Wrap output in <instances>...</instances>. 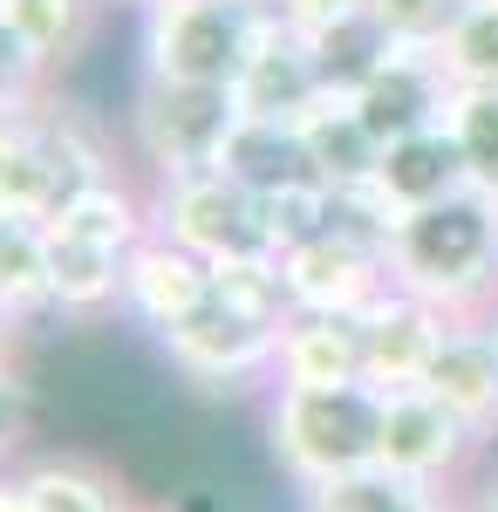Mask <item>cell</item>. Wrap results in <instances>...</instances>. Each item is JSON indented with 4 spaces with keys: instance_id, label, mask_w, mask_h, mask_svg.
I'll use <instances>...</instances> for the list:
<instances>
[{
    "instance_id": "obj_33",
    "label": "cell",
    "mask_w": 498,
    "mask_h": 512,
    "mask_svg": "<svg viewBox=\"0 0 498 512\" xmlns=\"http://www.w3.org/2000/svg\"><path fill=\"white\" fill-rule=\"evenodd\" d=\"M239 7H253V14H280V0H239Z\"/></svg>"
},
{
    "instance_id": "obj_26",
    "label": "cell",
    "mask_w": 498,
    "mask_h": 512,
    "mask_svg": "<svg viewBox=\"0 0 498 512\" xmlns=\"http://www.w3.org/2000/svg\"><path fill=\"white\" fill-rule=\"evenodd\" d=\"M48 96H55V69L35 55V41L0 14V110H35Z\"/></svg>"
},
{
    "instance_id": "obj_8",
    "label": "cell",
    "mask_w": 498,
    "mask_h": 512,
    "mask_svg": "<svg viewBox=\"0 0 498 512\" xmlns=\"http://www.w3.org/2000/svg\"><path fill=\"white\" fill-rule=\"evenodd\" d=\"M485 444H492V437H478L444 396H430V390L383 396V465L389 472L423 478V485H451V492H458Z\"/></svg>"
},
{
    "instance_id": "obj_17",
    "label": "cell",
    "mask_w": 498,
    "mask_h": 512,
    "mask_svg": "<svg viewBox=\"0 0 498 512\" xmlns=\"http://www.w3.org/2000/svg\"><path fill=\"white\" fill-rule=\"evenodd\" d=\"M301 144L307 164L328 192H369L376 185V164H383V144L369 137V123L355 117L348 96H328L314 117H301Z\"/></svg>"
},
{
    "instance_id": "obj_3",
    "label": "cell",
    "mask_w": 498,
    "mask_h": 512,
    "mask_svg": "<svg viewBox=\"0 0 498 512\" xmlns=\"http://www.w3.org/2000/svg\"><path fill=\"white\" fill-rule=\"evenodd\" d=\"M232 130H239V96L232 89L137 76L130 110H123V158L144 185H164V178L226 164Z\"/></svg>"
},
{
    "instance_id": "obj_6",
    "label": "cell",
    "mask_w": 498,
    "mask_h": 512,
    "mask_svg": "<svg viewBox=\"0 0 498 512\" xmlns=\"http://www.w3.org/2000/svg\"><path fill=\"white\" fill-rule=\"evenodd\" d=\"M151 233L192 246L205 267H232V260H273V226H267V198L253 185H239L226 164L212 171H185L151 185Z\"/></svg>"
},
{
    "instance_id": "obj_32",
    "label": "cell",
    "mask_w": 498,
    "mask_h": 512,
    "mask_svg": "<svg viewBox=\"0 0 498 512\" xmlns=\"http://www.w3.org/2000/svg\"><path fill=\"white\" fill-rule=\"evenodd\" d=\"M14 342H21V328H14V321L0 315V362H7V355H14Z\"/></svg>"
},
{
    "instance_id": "obj_22",
    "label": "cell",
    "mask_w": 498,
    "mask_h": 512,
    "mask_svg": "<svg viewBox=\"0 0 498 512\" xmlns=\"http://www.w3.org/2000/svg\"><path fill=\"white\" fill-rule=\"evenodd\" d=\"M0 14L35 41V55L62 76V69H76L82 55H89L110 0H0Z\"/></svg>"
},
{
    "instance_id": "obj_25",
    "label": "cell",
    "mask_w": 498,
    "mask_h": 512,
    "mask_svg": "<svg viewBox=\"0 0 498 512\" xmlns=\"http://www.w3.org/2000/svg\"><path fill=\"white\" fill-rule=\"evenodd\" d=\"M437 62L451 69L458 89H498V0H471L458 28L444 35Z\"/></svg>"
},
{
    "instance_id": "obj_34",
    "label": "cell",
    "mask_w": 498,
    "mask_h": 512,
    "mask_svg": "<svg viewBox=\"0 0 498 512\" xmlns=\"http://www.w3.org/2000/svg\"><path fill=\"white\" fill-rule=\"evenodd\" d=\"M110 7H130V14H144V7H151V0H110Z\"/></svg>"
},
{
    "instance_id": "obj_13",
    "label": "cell",
    "mask_w": 498,
    "mask_h": 512,
    "mask_svg": "<svg viewBox=\"0 0 498 512\" xmlns=\"http://www.w3.org/2000/svg\"><path fill=\"white\" fill-rule=\"evenodd\" d=\"M273 383H280V390H342V383H369L362 315H314V308H294V315L280 321Z\"/></svg>"
},
{
    "instance_id": "obj_2",
    "label": "cell",
    "mask_w": 498,
    "mask_h": 512,
    "mask_svg": "<svg viewBox=\"0 0 498 512\" xmlns=\"http://www.w3.org/2000/svg\"><path fill=\"white\" fill-rule=\"evenodd\" d=\"M260 431L280 478L294 492H314L328 478L383 465V390L342 383V390H280L260 396Z\"/></svg>"
},
{
    "instance_id": "obj_27",
    "label": "cell",
    "mask_w": 498,
    "mask_h": 512,
    "mask_svg": "<svg viewBox=\"0 0 498 512\" xmlns=\"http://www.w3.org/2000/svg\"><path fill=\"white\" fill-rule=\"evenodd\" d=\"M471 0H369V14L383 21V35L396 48H444V35L458 28V14Z\"/></svg>"
},
{
    "instance_id": "obj_16",
    "label": "cell",
    "mask_w": 498,
    "mask_h": 512,
    "mask_svg": "<svg viewBox=\"0 0 498 512\" xmlns=\"http://www.w3.org/2000/svg\"><path fill=\"white\" fill-rule=\"evenodd\" d=\"M123 260L103 239L48 226V267H55V315L62 321H103L123 308Z\"/></svg>"
},
{
    "instance_id": "obj_20",
    "label": "cell",
    "mask_w": 498,
    "mask_h": 512,
    "mask_svg": "<svg viewBox=\"0 0 498 512\" xmlns=\"http://www.w3.org/2000/svg\"><path fill=\"white\" fill-rule=\"evenodd\" d=\"M0 315L21 335L55 315V267L41 219H0Z\"/></svg>"
},
{
    "instance_id": "obj_30",
    "label": "cell",
    "mask_w": 498,
    "mask_h": 512,
    "mask_svg": "<svg viewBox=\"0 0 498 512\" xmlns=\"http://www.w3.org/2000/svg\"><path fill=\"white\" fill-rule=\"evenodd\" d=\"M0 512H35L28 485H21V465H14V472H0Z\"/></svg>"
},
{
    "instance_id": "obj_7",
    "label": "cell",
    "mask_w": 498,
    "mask_h": 512,
    "mask_svg": "<svg viewBox=\"0 0 498 512\" xmlns=\"http://www.w3.org/2000/svg\"><path fill=\"white\" fill-rule=\"evenodd\" d=\"M280 280H287V301L294 308H314V315H369L389 294V246L369 233H348V226H328V233L301 239L280 253Z\"/></svg>"
},
{
    "instance_id": "obj_10",
    "label": "cell",
    "mask_w": 498,
    "mask_h": 512,
    "mask_svg": "<svg viewBox=\"0 0 498 512\" xmlns=\"http://www.w3.org/2000/svg\"><path fill=\"white\" fill-rule=\"evenodd\" d=\"M205 294H212V267L198 260L192 246H178V239H164V233H144L130 246V260H123V308L116 315L130 321V328H144L151 342H164Z\"/></svg>"
},
{
    "instance_id": "obj_4",
    "label": "cell",
    "mask_w": 498,
    "mask_h": 512,
    "mask_svg": "<svg viewBox=\"0 0 498 512\" xmlns=\"http://www.w3.org/2000/svg\"><path fill=\"white\" fill-rule=\"evenodd\" d=\"M164 362L185 390L212 396V403H246V396L273 390V355H280V321L232 301V294H205L192 315L178 321L164 342Z\"/></svg>"
},
{
    "instance_id": "obj_5",
    "label": "cell",
    "mask_w": 498,
    "mask_h": 512,
    "mask_svg": "<svg viewBox=\"0 0 498 512\" xmlns=\"http://www.w3.org/2000/svg\"><path fill=\"white\" fill-rule=\"evenodd\" d=\"M267 21L273 14H253L239 0H151L137 14V76L232 89Z\"/></svg>"
},
{
    "instance_id": "obj_35",
    "label": "cell",
    "mask_w": 498,
    "mask_h": 512,
    "mask_svg": "<svg viewBox=\"0 0 498 512\" xmlns=\"http://www.w3.org/2000/svg\"><path fill=\"white\" fill-rule=\"evenodd\" d=\"M137 512H171V506H137Z\"/></svg>"
},
{
    "instance_id": "obj_21",
    "label": "cell",
    "mask_w": 498,
    "mask_h": 512,
    "mask_svg": "<svg viewBox=\"0 0 498 512\" xmlns=\"http://www.w3.org/2000/svg\"><path fill=\"white\" fill-rule=\"evenodd\" d=\"M226 171L239 178V185H253L260 198H280V192H294V185H314L301 123H267V117H239L232 151H226Z\"/></svg>"
},
{
    "instance_id": "obj_24",
    "label": "cell",
    "mask_w": 498,
    "mask_h": 512,
    "mask_svg": "<svg viewBox=\"0 0 498 512\" xmlns=\"http://www.w3.org/2000/svg\"><path fill=\"white\" fill-rule=\"evenodd\" d=\"M444 130H451V144H458L464 171H471V192L498 198V89H458Z\"/></svg>"
},
{
    "instance_id": "obj_23",
    "label": "cell",
    "mask_w": 498,
    "mask_h": 512,
    "mask_svg": "<svg viewBox=\"0 0 498 512\" xmlns=\"http://www.w3.org/2000/svg\"><path fill=\"white\" fill-rule=\"evenodd\" d=\"M389 48H396V41L383 35L376 14H348L335 28H314V35H307V55H314L321 82H328V96H355V89L389 62Z\"/></svg>"
},
{
    "instance_id": "obj_14",
    "label": "cell",
    "mask_w": 498,
    "mask_h": 512,
    "mask_svg": "<svg viewBox=\"0 0 498 512\" xmlns=\"http://www.w3.org/2000/svg\"><path fill=\"white\" fill-rule=\"evenodd\" d=\"M423 390L444 396L478 437H498V321L492 315H458L444 349L430 362Z\"/></svg>"
},
{
    "instance_id": "obj_9",
    "label": "cell",
    "mask_w": 498,
    "mask_h": 512,
    "mask_svg": "<svg viewBox=\"0 0 498 512\" xmlns=\"http://www.w3.org/2000/svg\"><path fill=\"white\" fill-rule=\"evenodd\" d=\"M451 96H458V82L437 62V48H389V62L348 103L369 123L376 144H396V137H417V130H444Z\"/></svg>"
},
{
    "instance_id": "obj_19",
    "label": "cell",
    "mask_w": 498,
    "mask_h": 512,
    "mask_svg": "<svg viewBox=\"0 0 498 512\" xmlns=\"http://www.w3.org/2000/svg\"><path fill=\"white\" fill-rule=\"evenodd\" d=\"M301 512H464V492L369 465V472H348V478H328V485L301 492Z\"/></svg>"
},
{
    "instance_id": "obj_12",
    "label": "cell",
    "mask_w": 498,
    "mask_h": 512,
    "mask_svg": "<svg viewBox=\"0 0 498 512\" xmlns=\"http://www.w3.org/2000/svg\"><path fill=\"white\" fill-rule=\"evenodd\" d=\"M239 96V117H267V123H301L328 103V82L307 55V35L287 28V21H267V35L253 41L246 69L232 82Z\"/></svg>"
},
{
    "instance_id": "obj_31",
    "label": "cell",
    "mask_w": 498,
    "mask_h": 512,
    "mask_svg": "<svg viewBox=\"0 0 498 512\" xmlns=\"http://www.w3.org/2000/svg\"><path fill=\"white\" fill-rule=\"evenodd\" d=\"M464 512H498V472H485L471 492H464Z\"/></svg>"
},
{
    "instance_id": "obj_28",
    "label": "cell",
    "mask_w": 498,
    "mask_h": 512,
    "mask_svg": "<svg viewBox=\"0 0 498 512\" xmlns=\"http://www.w3.org/2000/svg\"><path fill=\"white\" fill-rule=\"evenodd\" d=\"M35 431V396L21 383V369L14 362H0V472H14L21 465V444Z\"/></svg>"
},
{
    "instance_id": "obj_29",
    "label": "cell",
    "mask_w": 498,
    "mask_h": 512,
    "mask_svg": "<svg viewBox=\"0 0 498 512\" xmlns=\"http://www.w3.org/2000/svg\"><path fill=\"white\" fill-rule=\"evenodd\" d=\"M348 14H369V0H280L273 21H287V28L314 35V28H335V21H348Z\"/></svg>"
},
{
    "instance_id": "obj_18",
    "label": "cell",
    "mask_w": 498,
    "mask_h": 512,
    "mask_svg": "<svg viewBox=\"0 0 498 512\" xmlns=\"http://www.w3.org/2000/svg\"><path fill=\"white\" fill-rule=\"evenodd\" d=\"M21 485L35 512H137L144 499H130V485L103 465V458H82V451H41L21 465Z\"/></svg>"
},
{
    "instance_id": "obj_15",
    "label": "cell",
    "mask_w": 498,
    "mask_h": 512,
    "mask_svg": "<svg viewBox=\"0 0 498 512\" xmlns=\"http://www.w3.org/2000/svg\"><path fill=\"white\" fill-rule=\"evenodd\" d=\"M369 192L389 205V219H403V212H423V205H444V198L471 192V171H464L451 130H417V137L383 144V164H376Z\"/></svg>"
},
{
    "instance_id": "obj_36",
    "label": "cell",
    "mask_w": 498,
    "mask_h": 512,
    "mask_svg": "<svg viewBox=\"0 0 498 512\" xmlns=\"http://www.w3.org/2000/svg\"><path fill=\"white\" fill-rule=\"evenodd\" d=\"M492 321H498V315H492Z\"/></svg>"
},
{
    "instance_id": "obj_1",
    "label": "cell",
    "mask_w": 498,
    "mask_h": 512,
    "mask_svg": "<svg viewBox=\"0 0 498 512\" xmlns=\"http://www.w3.org/2000/svg\"><path fill=\"white\" fill-rule=\"evenodd\" d=\"M389 287L444 315H498V198L458 192L389 226Z\"/></svg>"
},
{
    "instance_id": "obj_11",
    "label": "cell",
    "mask_w": 498,
    "mask_h": 512,
    "mask_svg": "<svg viewBox=\"0 0 498 512\" xmlns=\"http://www.w3.org/2000/svg\"><path fill=\"white\" fill-rule=\"evenodd\" d=\"M451 321H458V315H444L437 301L389 287L383 301L362 315V342H369V383H376L383 396L423 390V376H430V362H437V349H444Z\"/></svg>"
}]
</instances>
